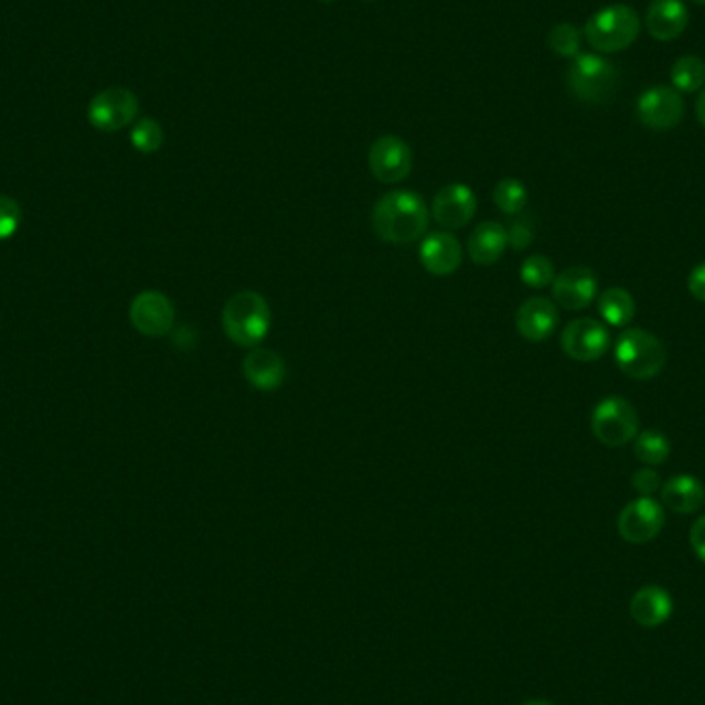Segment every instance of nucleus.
<instances>
[{
	"mask_svg": "<svg viewBox=\"0 0 705 705\" xmlns=\"http://www.w3.org/2000/svg\"><path fill=\"white\" fill-rule=\"evenodd\" d=\"M419 260L429 275L450 277L462 265V246L450 232H434L425 235Z\"/></svg>",
	"mask_w": 705,
	"mask_h": 705,
	"instance_id": "nucleus-15",
	"label": "nucleus"
},
{
	"mask_svg": "<svg viewBox=\"0 0 705 705\" xmlns=\"http://www.w3.org/2000/svg\"><path fill=\"white\" fill-rule=\"evenodd\" d=\"M640 15L629 4H609L588 19L586 42L600 54H615L631 46L640 35Z\"/></svg>",
	"mask_w": 705,
	"mask_h": 705,
	"instance_id": "nucleus-3",
	"label": "nucleus"
},
{
	"mask_svg": "<svg viewBox=\"0 0 705 705\" xmlns=\"http://www.w3.org/2000/svg\"><path fill=\"white\" fill-rule=\"evenodd\" d=\"M691 2H695V4H705V0H691Z\"/></svg>",
	"mask_w": 705,
	"mask_h": 705,
	"instance_id": "nucleus-36",
	"label": "nucleus"
},
{
	"mask_svg": "<svg viewBox=\"0 0 705 705\" xmlns=\"http://www.w3.org/2000/svg\"><path fill=\"white\" fill-rule=\"evenodd\" d=\"M522 705H555L551 704V702H545V699H533V702H526V704Z\"/></svg>",
	"mask_w": 705,
	"mask_h": 705,
	"instance_id": "nucleus-35",
	"label": "nucleus"
},
{
	"mask_svg": "<svg viewBox=\"0 0 705 705\" xmlns=\"http://www.w3.org/2000/svg\"><path fill=\"white\" fill-rule=\"evenodd\" d=\"M629 612L638 626L654 629L673 615V598L662 586H645L631 598Z\"/></svg>",
	"mask_w": 705,
	"mask_h": 705,
	"instance_id": "nucleus-19",
	"label": "nucleus"
},
{
	"mask_svg": "<svg viewBox=\"0 0 705 705\" xmlns=\"http://www.w3.org/2000/svg\"><path fill=\"white\" fill-rule=\"evenodd\" d=\"M695 114H697V120H699V125L705 128V87L699 92V97H697V104H695Z\"/></svg>",
	"mask_w": 705,
	"mask_h": 705,
	"instance_id": "nucleus-34",
	"label": "nucleus"
},
{
	"mask_svg": "<svg viewBox=\"0 0 705 705\" xmlns=\"http://www.w3.org/2000/svg\"><path fill=\"white\" fill-rule=\"evenodd\" d=\"M429 217L431 213L419 194L408 190H392L374 204L372 225L380 239L405 246L427 234Z\"/></svg>",
	"mask_w": 705,
	"mask_h": 705,
	"instance_id": "nucleus-1",
	"label": "nucleus"
},
{
	"mask_svg": "<svg viewBox=\"0 0 705 705\" xmlns=\"http://www.w3.org/2000/svg\"><path fill=\"white\" fill-rule=\"evenodd\" d=\"M615 363L631 380H652L666 365V346L650 330L626 329L615 343Z\"/></svg>",
	"mask_w": 705,
	"mask_h": 705,
	"instance_id": "nucleus-4",
	"label": "nucleus"
},
{
	"mask_svg": "<svg viewBox=\"0 0 705 705\" xmlns=\"http://www.w3.org/2000/svg\"><path fill=\"white\" fill-rule=\"evenodd\" d=\"M662 503L674 514L687 516L697 512L705 503V487L693 474H676L660 489Z\"/></svg>",
	"mask_w": 705,
	"mask_h": 705,
	"instance_id": "nucleus-20",
	"label": "nucleus"
},
{
	"mask_svg": "<svg viewBox=\"0 0 705 705\" xmlns=\"http://www.w3.org/2000/svg\"><path fill=\"white\" fill-rule=\"evenodd\" d=\"M320 2H334V0H320Z\"/></svg>",
	"mask_w": 705,
	"mask_h": 705,
	"instance_id": "nucleus-37",
	"label": "nucleus"
},
{
	"mask_svg": "<svg viewBox=\"0 0 705 705\" xmlns=\"http://www.w3.org/2000/svg\"><path fill=\"white\" fill-rule=\"evenodd\" d=\"M590 425L595 438L609 448H621L640 434L638 410L621 396L602 398L592 410Z\"/></svg>",
	"mask_w": 705,
	"mask_h": 705,
	"instance_id": "nucleus-6",
	"label": "nucleus"
},
{
	"mask_svg": "<svg viewBox=\"0 0 705 705\" xmlns=\"http://www.w3.org/2000/svg\"><path fill=\"white\" fill-rule=\"evenodd\" d=\"M671 439L656 429H645L635 436L633 452L635 458L645 467H660L671 458Z\"/></svg>",
	"mask_w": 705,
	"mask_h": 705,
	"instance_id": "nucleus-24",
	"label": "nucleus"
},
{
	"mask_svg": "<svg viewBox=\"0 0 705 705\" xmlns=\"http://www.w3.org/2000/svg\"><path fill=\"white\" fill-rule=\"evenodd\" d=\"M493 203L503 215H517L528 203V190L516 178H505L493 190Z\"/></svg>",
	"mask_w": 705,
	"mask_h": 705,
	"instance_id": "nucleus-25",
	"label": "nucleus"
},
{
	"mask_svg": "<svg viewBox=\"0 0 705 705\" xmlns=\"http://www.w3.org/2000/svg\"><path fill=\"white\" fill-rule=\"evenodd\" d=\"M370 172L382 184H400L413 170V151L400 137L386 135L370 147Z\"/></svg>",
	"mask_w": 705,
	"mask_h": 705,
	"instance_id": "nucleus-10",
	"label": "nucleus"
},
{
	"mask_svg": "<svg viewBox=\"0 0 705 705\" xmlns=\"http://www.w3.org/2000/svg\"><path fill=\"white\" fill-rule=\"evenodd\" d=\"M555 265L553 260L543 256V254H533L528 256L522 267H520V279L524 285L533 287V289H543L555 281Z\"/></svg>",
	"mask_w": 705,
	"mask_h": 705,
	"instance_id": "nucleus-26",
	"label": "nucleus"
},
{
	"mask_svg": "<svg viewBox=\"0 0 705 705\" xmlns=\"http://www.w3.org/2000/svg\"><path fill=\"white\" fill-rule=\"evenodd\" d=\"M559 324L557 306L547 298L526 299L516 313L517 334L531 343H543Z\"/></svg>",
	"mask_w": 705,
	"mask_h": 705,
	"instance_id": "nucleus-17",
	"label": "nucleus"
},
{
	"mask_svg": "<svg viewBox=\"0 0 705 705\" xmlns=\"http://www.w3.org/2000/svg\"><path fill=\"white\" fill-rule=\"evenodd\" d=\"M691 548L695 551V555L705 564V516L697 517L691 526L690 533Z\"/></svg>",
	"mask_w": 705,
	"mask_h": 705,
	"instance_id": "nucleus-32",
	"label": "nucleus"
},
{
	"mask_svg": "<svg viewBox=\"0 0 705 705\" xmlns=\"http://www.w3.org/2000/svg\"><path fill=\"white\" fill-rule=\"evenodd\" d=\"M687 287H690V293L693 298L705 303V263L691 270Z\"/></svg>",
	"mask_w": 705,
	"mask_h": 705,
	"instance_id": "nucleus-33",
	"label": "nucleus"
},
{
	"mask_svg": "<svg viewBox=\"0 0 705 705\" xmlns=\"http://www.w3.org/2000/svg\"><path fill=\"white\" fill-rule=\"evenodd\" d=\"M139 114V99L126 87H110L95 95L87 108L89 125L102 132L122 130L135 122Z\"/></svg>",
	"mask_w": 705,
	"mask_h": 705,
	"instance_id": "nucleus-7",
	"label": "nucleus"
},
{
	"mask_svg": "<svg viewBox=\"0 0 705 705\" xmlns=\"http://www.w3.org/2000/svg\"><path fill=\"white\" fill-rule=\"evenodd\" d=\"M671 83L679 94H695L705 87V63L699 56H681L671 68Z\"/></svg>",
	"mask_w": 705,
	"mask_h": 705,
	"instance_id": "nucleus-23",
	"label": "nucleus"
},
{
	"mask_svg": "<svg viewBox=\"0 0 705 705\" xmlns=\"http://www.w3.org/2000/svg\"><path fill=\"white\" fill-rule=\"evenodd\" d=\"M611 346L609 329L592 318H576L562 332V349L569 360L590 363L605 357Z\"/></svg>",
	"mask_w": 705,
	"mask_h": 705,
	"instance_id": "nucleus-9",
	"label": "nucleus"
},
{
	"mask_svg": "<svg viewBox=\"0 0 705 705\" xmlns=\"http://www.w3.org/2000/svg\"><path fill=\"white\" fill-rule=\"evenodd\" d=\"M163 128L161 125L153 120V118H142L137 125L132 126V132H130V142L132 147L145 153V156H151L161 149L163 145Z\"/></svg>",
	"mask_w": 705,
	"mask_h": 705,
	"instance_id": "nucleus-27",
	"label": "nucleus"
},
{
	"mask_svg": "<svg viewBox=\"0 0 705 705\" xmlns=\"http://www.w3.org/2000/svg\"><path fill=\"white\" fill-rule=\"evenodd\" d=\"M221 327L234 345L244 349L260 345L273 329V312L267 298L250 289L237 291L223 306Z\"/></svg>",
	"mask_w": 705,
	"mask_h": 705,
	"instance_id": "nucleus-2",
	"label": "nucleus"
},
{
	"mask_svg": "<svg viewBox=\"0 0 705 705\" xmlns=\"http://www.w3.org/2000/svg\"><path fill=\"white\" fill-rule=\"evenodd\" d=\"M635 114L645 128L671 130L685 118V99L673 85H656L638 97Z\"/></svg>",
	"mask_w": 705,
	"mask_h": 705,
	"instance_id": "nucleus-8",
	"label": "nucleus"
},
{
	"mask_svg": "<svg viewBox=\"0 0 705 705\" xmlns=\"http://www.w3.org/2000/svg\"><path fill=\"white\" fill-rule=\"evenodd\" d=\"M581 32L572 23H559L548 32V47L564 58H576L580 54Z\"/></svg>",
	"mask_w": 705,
	"mask_h": 705,
	"instance_id": "nucleus-28",
	"label": "nucleus"
},
{
	"mask_svg": "<svg viewBox=\"0 0 705 705\" xmlns=\"http://www.w3.org/2000/svg\"><path fill=\"white\" fill-rule=\"evenodd\" d=\"M617 87L619 71L600 54H578L567 68V89L584 104H607L617 94Z\"/></svg>",
	"mask_w": 705,
	"mask_h": 705,
	"instance_id": "nucleus-5",
	"label": "nucleus"
},
{
	"mask_svg": "<svg viewBox=\"0 0 705 705\" xmlns=\"http://www.w3.org/2000/svg\"><path fill=\"white\" fill-rule=\"evenodd\" d=\"M21 209L13 199L9 196H0V242L9 239L17 234L19 225H21Z\"/></svg>",
	"mask_w": 705,
	"mask_h": 705,
	"instance_id": "nucleus-29",
	"label": "nucleus"
},
{
	"mask_svg": "<svg viewBox=\"0 0 705 705\" xmlns=\"http://www.w3.org/2000/svg\"><path fill=\"white\" fill-rule=\"evenodd\" d=\"M598 313L609 327L623 329L635 318V301L623 287H609L598 298Z\"/></svg>",
	"mask_w": 705,
	"mask_h": 705,
	"instance_id": "nucleus-22",
	"label": "nucleus"
},
{
	"mask_svg": "<svg viewBox=\"0 0 705 705\" xmlns=\"http://www.w3.org/2000/svg\"><path fill=\"white\" fill-rule=\"evenodd\" d=\"M631 485L640 493V498H652L656 491L662 489L659 470H654V467L635 470L631 477Z\"/></svg>",
	"mask_w": 705,
	"mask_h": 705,
	"instance_id": "nucleus-30",
	"label": "nucleus"
},
{
	"mask_svg": "<svg viewBox=\"0 0 705 705\" xmlns=\"http://www.w3.org/2000/svg\"><path fill=\"white\" fill-rule=\"evenodd\" d=\"M664 526V508L654 498H638L621 510L617 528L631 545H643L659 536Z\"/></svg>",
	"mask_w": 705,
	"mask_h": 705,
	"instance_id": "nucleus-11",
	"label": "nucleus"
},
{
	"mask_svg": "<svg viewBox=\"0 0 705 705\" xmlns=\"http://www.w3.org/2000/svg\"><path fill=\"white\" fill-rule=\"evenodd\" d=\"M508 248V229L502 223L485 221L472 229L469 237L470 260L479 267L495 265Z\"/></svg>",
	"mask_w": 705,
	"mask_h": 705,
	"instance_id": "nucleus-21",
	"label": "nucleus"
},
{
	"mask_svg": "<svg viewBox=\"0 0 705 705\" xmlns=\"http://www.w3.org/2000/svg\"><path fill=\"white\" fill-rule=\"evenodd\" d=\"M534 239V227L531 220H520L512 223V227L508 229V246L512 250L524 252L531 248Z\"/></svg>",
	"mask_w": 705,
	"mask_h": 705,
	"instance_id": "nucleus-31",
	"label": "nucleus"
},
{
	"mask_svg": "<svg viewBox=\"0 0 705 705\" xmlns=\"http://www.w3.org/2000/svg\"><path fill=\"white\" fill-rule=\"evenodd\" d=\"M242 370H244L246 382L254 391H279L287 377V363L281 355L273 349H260V346L250 349V353L244 357Z\"/></svg>",
	"mask_w": 705,
	"mask_h": 705,
	"instance_id": "nucleus-16",
	"label": "nucleus"
},
{
	"mask_svg": "<svg viewBox=\"0 0 705 705\" xmlns=\"http://www.w3.org/2000/svg\"><path fill=\"white\" fill-rule=\"evenodd\" d=\"M431 217L444 229H462L477 213V196L467 184H448L434 196Z\"/></svg>",
	"mask_w": 705,
	"mask_h": 705,
	"instance_id": "nucleus-13",
	"label": "nucleus"
},
{
	"mask_svg": "<svg viewBox=\"0 0 705 705\" xmlns=\"http://www.w3.org/2000/svg\"><path fill=\"white\" fill-rule=\"evenodd\" d=\"M643 23L654 40L659 42L676 40L690 25L687 4L683 0H654L645 11Z\"/></svg>",
	"mask_w": 705,
	"mask_h": 705,
	"instance_id": "nucleus-18",
	"label": "nucleus"
},
{
	"mask_svg": "<svg viewBox=\"0 0 705 705\" xmlns=\"http://www.w3.org/2000/svg\"><path fill=\"white\" fill-rule=\"evenodd\" d=\"M130 324L145 337L159 339L170 334L175 322L172 299L159 291H142L130 303Z\"/></svg>",
	"mask_w": 705,
	"mask_h": 705,
	"instance_id": "nucleus-12",
	"label": "nucleus"
},
{
	"mask_svg": "<svg viewBox=\"0 0 705 705\" xmlns=\"http://www.w3.org/2000/svg\"><path fill=\"white\" fill-rule=\"evenodd\" d=\"M551 289L555 303L569 312H580L595 301L598 279L590 268L569 267L555 277Z\"/></svg>",
	"mask_w": 705,
	"mask_h": 705,
	"instance_id": "nucleus-14",
	"label": "nucleus"
}]
</instances>
